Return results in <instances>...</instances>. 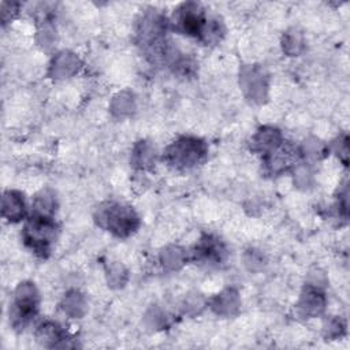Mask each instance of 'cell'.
Instances as JSON below:
<instances>
[{
  "instance_id": "1",
  "label": "cell",
  "mask_w": 350,
  "mask_h": 350,
  "mask_svg": "<svg viewBox=\"0 0 350 350\" xmlns=\"http://www.w3.org/2000/svg\"><path fill=\"white\" fill-rule=\"evenodd\" d=\"M25 239L36 253L44 256L55 239V223L49 216L36 213L25 228Z\"/></svg>"
},
{
  "instance_id": "2",
  "label": "cell",
  "mask_w": 350,
  "mask_h": 350,
  "mask_svg": "<svg viewBox=\"0 0 350 350\" xmlns=\"http://www.w3.org/2000/svg\"><path fill=\"white\" fill-rule=\"evenodd\" d=\"M202 154H204V150L201 148V144L190 138H183L180 141H176L168 149V157L171 163L176 167H186V168L191 167L200 160Z\"/></svg>"
}]
</instances>
